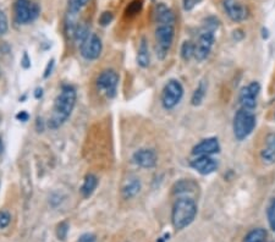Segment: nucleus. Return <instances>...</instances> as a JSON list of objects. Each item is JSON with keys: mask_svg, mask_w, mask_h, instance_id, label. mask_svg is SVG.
<instances>
[{"mask_svg": "<svg viewBox=\"0 0 275 242\" xmlns=\"http://www.w3.org/2000/svg\"><path fill=\"white\" fill-rule=\"evenodd\" d=\"M75 104H76V91L71 86H64L60 94L55 99L54 109H53L52 118L49 120V126L52 128L61 126L71 115Z\"/></svg>", "mask_w": 275, "mask_h": 242, "instance_id": "1", "label": "nucleus"}, {"mask_svg": "<svg viewBox=\"0 0 275 242\" xmlns=\"http://www.w3.org/2000/svg\"><path fill=\"white\" fill-rule=\"evenodd\" d=\"M197 214V204L192 198L182 197L176 201L171 213V222L176 230H182L195 220Z\"/></svg>", "mask_w": 275, "mask_h": 242, "instance_id": "2", "label": "nucleus"}, {"mask_svg": "<svg viewBox=\"0 0 275 242\" xmlns=\"http://www.w3.org/2000/svg\"><path fill=\"white\" fill-rule=\"evenodd\" d=\"M219 26V21L214 17H209L199 33L198 40L195 44V58L197 60L202 61L209 55L215 40L214 31Z\"/></svg>", "mask_w": 275, "mask_h": 242, "instance_id": "3", "label": "nucleus"}, {"mask_svg": "<svg viewBox=\"0 0 275 242\" xmlns=\"http://www.w3.org/2000/svg\"><path fill=\"white\" fill-rule=\"evenodd\" d=\"M256 126V116L252 110L241 108L236 113L234 118V135L239 141L245 140L252 134L253 128Z\"/></svg>", "mask_w": 275, "mask_h": 242, "instance_id": "4", "label": "nucleus"}, {"mask_svg": "<svg viewBox=\"0 0 275 242\" xmlns=\"http://www.w3.org/2000/svg\"><path fill=\"white\" fill-rule=\"evenodd\" d=\"M174 26L173 25H158L155 30V52L159 59H164L173 46Z\"/></svg>", "mask_w": 275, "mask_h": 242, "instance_id": "5", "label": "nucleus"}, {"mask_svg": "<svg viewBox=\"0 0 275 242\" xmlns=\"http://www.w3.org/2000/svg\"><path fill=\"white\" fill-rule=\"evenodd\" d=\"M15 12V20L17 24H28V22L33 21L34 18L38 16L39 8L38 5L30 0H16L14 6Z\"/></svg>", "mask_w": 275, "mask_h": 242, "instance_id": "6", "label": "nucleus"}, {"mask_svg": "<svg viewBox=\"0 0 275 242\" xmlns=\"http://www.w3.org/2000/svg\"><path fill=\"white\" fill-rule=\"evenodd\" d=\"M184 96V88L176 80H170L165 84L163 93H162V103L165 109H173L179 104Z\"/></svg>", "mask_w": 275, "mask_h": 242, "instance_id": "7", "label": "nucleus"}, {"mask_svg": "<svg viewBox=\"0 0 275 242\" xmlns=\"http://www.w3.org/2000/svg\"><path fill=\"white\" fill-rule=\"evenodd\" d=\"M119 76L114 70H105L97 78V87L108 98H112L117 94Z\"/></svg>", "mask_w": 275, "mask_h": 242, "instance_id": "8", "label": "nucleus"}, {"mask_svg": "<svg viewBox=\"0 0 275 242\" xmlns=\"http://www.w3.org/2000/svg\"><path fill=\"white\" fill-rule=\"evenodd\" d=\"M102 53V40L95 33H89L86 40L81 44V54L87 60H96Z\"/></svg>", "mask_w": 275, "mask_h": 242, "instance_id": "9", "label": "nucleus"}, {"mask_svg": "<svg viewBox=\"0 0 275 242\" xmlns=\"http://www.w3.org/2000/svg\"><path fill=\"white\" fill-rule=\"evenodd\" d=\"M259 91H261V86L258 82H252L248 86L242 88L241 92H240L239 100L243 109L253 110L256 108Z\"/></svg>", "mask_w": 275, "mask_h": 242, "instance_id": "10", "label": "nucleus"}, {"mask_svg": "<svg viewBox=\"0 0 275 242\" xmlns=\"http://www.w3.org/2000/svg\"><path fill=\"white\" fill-rule=\"evenodd\" d=\"M224 10L231 20L235 22H241L248 16L247 9L243 6L239 0H224Z\"/></svg>", "mask_w": 275, "mask_h": 242, "instance_id": "11", "label": "nucleus"}, {"mask_svg": "<svg viewBox=\"0 0 275 242\" xmlns=\"http://www.w3.org/2000/svg\"><path fill=\"white\" fill-rule=\"evenodd\" d=\"M191 166L195 170L198 171L199 174L208 175L212 174L218 168V163L211 156H202L197 157L195 160H192Z\"/></svg>", "mask_w": 275, "mask_h": 242, "instance_id": "12", "label": "nucleus"}, {"mask_svg": "<svg viewBox=\"0 0 275 242\" xmlns=\"http://www.w3.org/2000/svg\"><path fill=\"white\" fill-rule=\"evenodd\" d=\"M219 150L220 144L218 142L217 138H207V140H203L201 143L197 144L196 147H193L192 154L197 157L212 156V154L218 153Z\"/></svg>", "mask_w": 275, "mask_h": 242, "instance_id": "13", "label": "nucleus"}, {"mask_svg": "<svg viewBox=\"0 0 275 242\" xmlns=\"http://www.w3.org/2000/svg\"><path fill=\"white\" fill-rule=\"evenodd\" d=\"M157 153L153 149H140L133 154V162L142 168H153L157 164Z\"/></svg>", "mask_w": 275, "mask_h": 242, "instance_id": "14", "label": "nucleus"}, {"mask_svg": "<svg viewBox=\"0 0 275 242\" xmlns=\"http://www.w3.org/2000/svg\"><path fill=\"white\" fill-rule=\"evenodd\" d=\"M261 157L264 163L267 164H273L275 163V135H269L265 141L264 148L262 149Z\"/></svg>", "mask_w": 275, "mask_h": 242, "instance_id": "15", "label": "nucleus"}, {"mask_svg": "<svg viewBox=\"0 0 275 242\" xmlns=\"http://www.w3.org/2000/svg\"><path fill=\"white\" fill-rule=\"evenodd\" d=\"M155 17L159 25H173L175 24V15L170 9L167 8L164 4H159L155 11Z\"/></svg>", "mask_w": 275, "mask_h": 242, "instance_id": "16", "label": "nucleus"}, {"mask_svg": "<svg viewBox=\"0 0 275 242\" xmlns=\"http://www.w3.org/2000/svg\"><path fill=\"white\" fill-rule=\"evenodd\" d=\"M140 190H141L140 180L136 178H132V179H129V180L125 182V185L123 187V194L125 198H132L140 192Z\"/></svg>", "mask_w": 275, "mask_h": 242, "instance_id": "17", "label": "nucleus"}, {"mask_svg": "<svg viewBox=\"0 0 275 242\" xmlns=\"http://www.w3.org/2000/svg\"><path fill=\"white\" fill-rule=\"evenodd\" d=\"M97 185H98V179L93 174H88L84 179L82 187H81V193L83 197H89L90 194L95 192Z\"/></svg>", "mask_w": 275, "mask_h": 242, "instance_id": "18", "label": "nucleus"}, {"mask_svg": "<svg viewBox=\"0 0 275 242\" xmlns=\"http://www.w3.org/2000/svg\"><path fill=\"white\" fill-rule=\"evenodd\" d=\"M137 61L141 68H148L149 66V52H148V46H147L146 38H142L139 48V55H137Z\"/></svg>", "mask_w": 275, "mask_h": 242, "instance_id": "19", "label": "nucleus"}, {"mask_svg": "<svg viewBox=\"0 0 275 242\" xmlns=\"http://www.w3.org/2000/svg\"><path fill=\"white\" fill-rule=\"evenodd\" d=\"M267 231L264 229H255L245 237V242H267Z\"/></svg>", "mask_w": 275, "mask_h": 242, "instance_id": "20", "label": "nucleus"}, {"mask_svg": "<svg viewBox=\"0 0 275 242\" xmlns=\"http://www.w3.org/2000/svg\"><path fill=\"white\" fill-rule=\"evenodd\" d=\"M205 92H207V86H205V83L202 82L198 84V87L196 88L195 93H193L192 96V105H199L201 103L203 102V99H204V96H205Z\"/></svg>", "mask_w": 275, "mask_h": 242, "instance_id": "21", "label": "nucleus"}, {"mask_svg": "<svg viewBox=\"0 0 275 242\" xmlns=\"http://www.w3.org/2000/svg\"><path fill=\"white\" fill-rule=\"evenodd\" d=\"M181 55H182L184 60H190L192 56H195V44L191 42H185L181 47Z\"/></svg>", "mask_w": 275, "mask_h": 242, "instance_id": "22", "label": "nucleus"}, {"mask_svg": "<svg viewBox=\"0 0 275 242\" xmlns=\"http://www.w3.org/2000/svg\"><path fill=\"white\" fill-rule=\"evenodd\" d=\"M268 222H269L271 230L275 231V200L268 208Z\"/></svg>", "mask_w": 275, "mask_h": 242, "instance_id": "23", "label": "nucleus"}, {"mask_svg": "<svg viewBox=\"0 0 275 242\" xmlns=\"http://www.w3.org/2000/svg\"><path fill=\"white\" fill-rule=\"evenodd\" d=\"M11 215L6 210H0V229H5L6 226L10 224Z\"/></svg>", "mask_w": 275, "mask_h": 242, "instance_id": "24", "label": "nucleus"}, {"mask_svg": "<svg viewBox=\"0 0 275 242\" xmlns=\"http://www.w3.org/2000/svg\"><path fill=\"white\" fill-rule=\"evenodd\" d=\"M112 18H114V16H112L110 11H104L101 15V17H99V22H101L102 26H108V25L112 21Z\"/></svg>", "mask_w": 275, "mask_h": 242, "instance_id": "25", "label": "nucleus"}, {"mask_svg": "<svg viewBox=\"0 0 275 242\" xmlns=\"http://www.w3.org/2000/svg\"><path fill=\"white\" fill-rule=\"evenodd\" d=\"M141 6H142V4H141V2H139V0H136V2L131 3V4L129 5V8H127V15H136L139 14V11L141 10Z\"/></svg>", "mask_w": 275, "mask_h": 242, "instance_id": "26", "label": "nucleus"}, {"mask_svg": "<svg viewBox=\"0 0 275 242\" xmlns=\"http://www.w3.org/2000/svg\"><path fill=\"white\" fill-rule=\"evenodd\" d=\"M6 31H8V18L4 12L0 11V34H4Z\"/></svg>", "mask_w": 275, "mask_h": 242, "instance_id": "27", "label": "nucleus"}, {"mask_svg": "<svg viewBox=\"0 0 275 242\" xmlns=\"http://www.w3.org/2000/svg\"><path fill=\"white\" fill-rule=\"evenodd\" d=\"M199 3H201V0H184V9H185L186 11H190L192 10L197 4H199Z\"/></svg>", "mask_w": 275, "mask_h": 242, "instance_id": "28", "label": "nucleus"}, {"mask_svg": "<svg viewBox=\"0 0 275 242\" xmlns=\"http://www.w3.org/2000/svg\"><path fill=\"white\" fill-rule=\"evenodd\" d=\"M66 232H67V224L66 223H62V224L59 225L58 237L61 238V240H65V237H66Z\"/></svg>", "mask_w": 275, "mask_h": 242, "instance_id": "29", "label": "nucleus"}, {"mask_svg": "<svg viewBox=\"0 0 275 242\" xmlns=\"http://www.w3.org/2000/svg\"><path fill=\"white\" fill-rule=\"evenodd\" d=\"M77 242H97L96 241V236L95 235H92V234H84L82 235V236H81L79 238V241Z\"/></svg>", "mask_w": 275, "mask_h": 242, "instance_id": "30", "label": "nucleus"}, {"mask_svg": "<svg viewBox=\"0 0 275 242\" xmlns=\"http://www.w3.org/2000/svg\"><path fill=\"white\" fill-rule=\"evenodd\" d=\"M17 119L21 121H27L28 120V114L26 112H21L20 114L17 115Z\"/></svg>", "mask_w": 275, "mask_h": 242, "instance_id": "31", "label": "nucleus"}, {"mask_svg": "<svg viewBox=\"0 0 275 242\" xmlns=\"http://www.w3.org/2000/svg\"><path fill=\"white\" fill-rule=\"evenodd\" d=\"M88 2H89V0H76L77 5H79L80 8H82V6H86L87 3H88Z\"/></svg>", "mask_w": 275, "mask_h": 242, "instance_id": "32", "label": "nucleus"}, {"mask_svg": "<svg viewBox=\"0 0 275 242\" xmlns=\"http://www.w3.org/2000/svg\"><path fill=\"white\" fill-rule=\"evenodd\" d=\"M52 66H53V60H52L51 62H49V65H48V69H49V68H51V70H52ZM48 75H49V70H47V71H45V75H44V76L47 77V76H48Z\"/></svg>", "mask_w": 275, "mask_h": 242, "instance_id": "33", "label": "nucleus"}, {"mask_svg": "<svg viewBox=\"0 0 275 242\" xmlns=\"http://www.w3.org/2000/svg\"><path fill=\"white\" fill-rule=\"evenodd\" d=\"M3 150V144H2V141H0V152Z\"/></svg>", "mask_w": 275, "mask_h": 242, "instance_id": "34", "label": "nucleus"}]
</instances>
